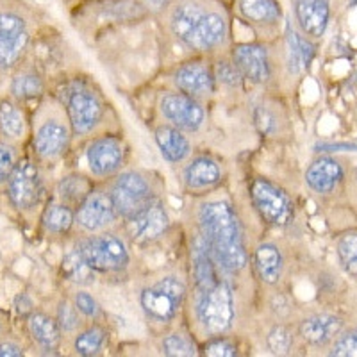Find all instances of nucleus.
I'll return each mask as SVG.
<instances>
[{"instance_id":"nucleus-1","label":"nucleus","mask_w":357,"mask_h":357,"mask_svg":"<svg viewBox=\"0 0 357 357\" xmlns=\"http://www.w3.org/2000/svg\"><path fill=\"white\" fill-rule=\"evenodd\" d=\"M167 20L172 34L197 52L220 49L229 38L227 9L220 0H172Z\"/></svg>"},{"instance_id":"nucleus-2","label":"nucleus","mask_w":357,"mask_h":357,"mask_svg":"<svg viewBox=\"0 0 357 357\" xmlns=\"http://www.w3.org/2000/svg\"><path fill=\"white\" fill-rule=\"evenodd\" d=\"M200 234L222 272L238 273L247 266V250L243 243L240 220L232 207L223 200L202 204L199 211Z\"/></svg>"},{"instance_id":"nucleus-3","label":"nucleus","mask_w":357,"mask_h":357,"mask_svg":"<svg viewBox=\"0 0 357 357\" xmlns=\"http://www.w3.org/2000/svg\"><path fill=\"white\" fill-rule=\"evenodd\" d=\"M195 311L206 333L216 336L231 329L236 317L234 295L231 286L220 279L215 284L199 289Z\"/></svg>"},{"instance_id":"nucleus-4","label":"nucleus","mask_w":357,"mask_h":357,"mask_svg":"<svg viewBox=\"0 0 357 357\" xmlns=\"http://www.w3.org/2000/svg\"><path fill=\"white\" fill-rule=\"evenodd\" d=\"M81 256L93 272L114 273L129 266L130 256L122 238L111 232H100L79 241Z\"/></svg>"},{"instance_id":"nucleus-5","label":"nucleus","mask_w":357,"mask_h":357,"mask_svg":"<svg viewBox=\"0 0 357 357\" xmlns=\"http://www.w3.org/2000/svg\"><path fill=\"white\" fill-rule=\"evenodd\" d=\"M186 296V286L177 277H162L158 282L145 288L139 295V304L145 314L155 321H168L177 317Z\"/></svg>"},{"instance_id":"nucleus-6","label":"nucleus","mask_w":357,"mask_h":357,"mask_svg":"<svg viewBox=\"0 0 357 357\" xmlns=\"http://www.w3.org/2000/svg\"><path fill=\"white\" fill-rule=\"evenodd\" d=\"M65 109L72 134L75 136H86L93 132L104 116V104L100 97L89 86L81 84V82L68 88Z\"/></svg>"},{"instance_id":"nucleus-7","label":"nucleus","mask_w":357,"mask_h":357,"mask_svg":"<svg viewBox=\"0 0 357 357\" xmlns=\"http://www.w3.org/2000/svg\"><path fill=\"white\" fill-rule=\"evenodd\" d=\"M111 199H113L114 209L118 218H132L145 206L155 200L154 190H152L149 178L139 172L127 170L122 172L114 178L111 186Z\"/></svg>"},{"instance_id":"nucleus-8","label":"nucleus","mask_w":357,"mask_h":357,"mask_svg":"<svg viewBox=\"0 0 357 357\" xmlns=\"http://www.w3.org/2000/svg\"><path fill=\"white\" fill-rule=\"evenodd\" d=\"M250 199L261 220L273 227H286L295 216L288 193L266 178H256L250 186Z\"/></svg>"},{"instance_id":"nucleus-9","label":"nucleus","mask_w":357,"mask_h":357,"mask_svg":"<svg viewBox=\"0 0 357 357\" xmlns=\"http://www.w3.org/2000/svg\"><path fill=\"white\" fill-rule=\"evenodd\" d=\"M8 195L13 206L20 211H33L34 207L40 206L43 184L33 161L22 159L15 165L8 181Z\"/></svg>"},{"instance_id":"nucleus-10","label":"nucleus","mask_w":357,"mask_h":357,"mask_svg":"<svg viewBox=\"0 0 357 357\" xmlns=\"http://www.w3.org/2000/svg\"><path fill=\"white\" fill-rule=\"evenodd\" d=\"M118 218L111 193L106 190H91L75 209V223L86 232H100L113 225Z\"/></svg>"},{"instance_id":"nucleus-11","label":"nucleus","mask_w":357,"mask_h":357,"mask_svg":"<svg viewBox=\"0 0 357 357\" xmlns=\"http://www.w3.org/2000/svg\"><path fill=\"white\" fill-rule=\"evenodd\" d=\"M127 158V146L116 136H100L86 149V161L95 177H109L120 172Z\"/></svg>"},{"instance_id":"nucleus-12","label":"nucleus","mask_w":357,"mask_h":357,"mask_svg":"<svg viewBox=\"0 0 357 357\" xmlns=\"http://www.w3.org/2000/svg\"><path fill=\"white\" fill-rule=\"evenodd\" d=\"M161 114L170 126L177 127L183 132H197L206 122V111L199 100L184 93H168L159 102Z\"/></svg>"},{"instance_id":"nucleus-13","label":"nucleus","mask_w":357,"mask_h":357,"mask_svg":"<svg viewBox=\"0 0 357 357\" xmlns=\"http://www.w3.org/2000/svg\"><path fill=\"white\" fill-rule=\"evenodd\" d=\"M29 43L27 24L20 15L0 11V66L15 65Z\"/></svg>"},{"instance_id":"nucleus-14","label":"nucleus","mask_w":357,"mask_h":357,"mask_svg":"<svg viewBox=\"0 0 357 357\" xmlns=\"http://www.w3.org/2000/svg\"><path fill=\"white\" fill-rule=\"evenodd\" d=\"M72 127L59 116L45 118L34 132V151L43 159H57L68 149Z\"/></svg>"},{"instance_id":"nucleus-15","label":"nucleus","mask_w":357,"mask_h":357,"mask_svg":"<svg viewBox=\"0 0 357 357\" xmlns=\"http://www.w3.org/2000/svg\"><path fill=\"white\" fill-rule=\"evenodd\" d=\"M232 63L238 66L243 79H248L254 84H264L272 77L268 50L259 43H243L234 47Z\"/></svg>"},{"instance_id":"nucleus-16","label":"nucleus","mask_w":357,"mask_h":357,"mask_svg":"<svg viewBox=\"0 0 357 357\" xmlns=\"http://www.w3.org/2000/svg\"><path fill=\"white\" fill-rule=\"evenodd\" d=\"M174 82L181 93L193 98L209 97L215 93L216 88L215 72L206 63L200 61H190L178 66L174 75Z\"/></svg>"},{"instance_id":"nucleus-17","label":"nucleus","mask_w":357,"mask_h":357,"mask_svg":"<svg viewBox=\"0 0 357 357\" xmlns=\"http://www.w3.org/2000/svg\"><path fill=\"white\" fill-rule=\"evenodd\" d=\"M129 222V232L134 240L138 241H155L168 231L170 218L167 209L162 207L159 200H152L139 213L127 220Z\"/></svg>"},{"instance_id":"nucleus-18","label":"nucleus","mask_w":357,"mask_h":357,"mask_svg":"<svg viewBox=\"0 0 357 357\" xmlns=\"http://www.w3.org/2000/svg\"><path fill=\"white\" fill-rule=\"evenodd\" d=\"M295 20L302 34L321 38L331 22V0H293Z\"/></svg>"},{"instance_id":"nucleus-19","label":"nucleus","mask_w":357,"mask_h":357,"mask_svg":"<svg viewBox=\"0 0 357 357\" xmlns=\"http://www.w3.org/2000/svg\"><path fill=\"white\" fill-rule=\"evenodd\" d=\"M184 184L190 191H206L218 186L222 181L220 165L209 155H197L184 168Z\"/></svg>"},{"instance_id":"nucleus-20","label":"nucleus","mask_w":357,"mask_h":357,"mask_svg":"<svg viewBox=\"0 0 357 357\" xmlns=\"http://www.w3.org/2000/svg\"><path fill=\"white\" fill-rule=\"evenodd\" d=\"M343 329L341 318L334 314H312L301 324V336L312 347H324L336 340Z\"/></svg>"},{"instance_id":"nucleus-21","label":"nucleus","mask_w":357,"mask_h":357,"mask_svg":"<svg viewBox=\"0 0 357 357\" xmlns=\"http://www.w3.org/2000/svg\"><path fill=\"white\" fill-rule=\"evenodd\" d=\"M343 178V168L333 158H320L312 162L305 172V183L312 191L320 195H327L336 190Z\"/></svg>"},{"instance_id":"nucleus-22","label":"nucleus","mask_w":357,"mask_h":357,"mask_svg":"<svg viewBox=\"0 0 357 357\" xmlns=\"http://www.w3.org/2000/svg\"><path fill=\"white\" fill-rule=\"evenodd\" d=\"M236 11L245 22L259 27H272L280 20L279 0H236Z\"/></svg>"},{"instance_id":"nucleus-23","label":"nucleus","mask_w":357,"mask_h":357,"mask_svg":"<svg viewBox=\"0 0 357 357\" xmlns=\"http://www.w3.org/2000/svg\"><path fill=\"white\" fill-rule=\"evenodd\" d=\"M155 145L159 152L168 162H183L191 154L190 139L183 134V130L174 126H161L154 134Z\"/></svg>"},{"instance_id":"nucleus-24","label":"nucleus","mask_w":357,"mask_h":357,"mask_svg":"<svg viewBox=\"0 0 357 357\" xmlns=\"http://www.w3.org/2000/svg\"><path fill=\"white\" fill-rule=\"evenodd\" d=\"M254 266L264 284H277L282 277L284 259L279 248L273 243H263L254 252Z\"/></svg>"},{"instance_id":"nucleus-25","label":"nucleus","mask_w":357,"mask_h":357,"mask_svg":"<svg viewBox=\"0 0 357 357\" xmlns=\"http://www.w3.org/2000/svg\"><path fill=\"white\" fill-rule=\"evenodd\" d=\"M29 333L45 350H56L61 343V327L56 318H50L45 312H33L29 317Z\"/></svg>"},{"instance_id":"nucleus-26","label":"nucleus","mask_w":357,"mask_h":357,"mask_svg":"<svg viewBox=\"0 0 357 357\" xmlns=\"http://www.w3.org/2000/svg\"><path fill=\"white\" fill-rule=\"evenodd\" d=\"M286 45H288V65L291 72L298 73L311 65L312 57H314V45L305 38V34H301L295 29H289Z\"/></svg>"},{"instance_id":"nucleus-27","label":"nucleus","mask_w":357,"mask_h":357,"mask_svg":"<svg viewBox=\"0 0 357 357\" xmlns=\"http://www.w3.org/2000/svg\"><path fill=\"white\" fill-rule=\"evenodd\" d=\"M75 223L73 207L65 202H52L43 211V227L52 234H65Z\"/></svg>"},{"instance_id":"nucleus-28","label":"nucleus","mask_w":357,"mask_h":357,"mask_svg":"<svg viewBox=\"0 0 357 357\" xmlns=\"http://www.w3.org/2000/svg\"><path fill=\"white\" fill-rule=\"evenodd\" d=\"M91 190H93V186H91L88 178L77 174L66 175L57 184V195H59L61 202L68 204L72 207H77Z\"/></svg>"},{"instance_id":"nucleus-29","label":"nucleus","mask_w":357,"mask_h":357,"mask_svg":"<svg viewBox=\"0 0 357 357\" xmlns=\"http://www.w3.org/2000/svg\"><path fill=\"white\" fill-rule=\"evenodd\" d=\"M107 341V333L104 327L100 325H91L88 329H84L82 333H79L73 341V349L79 356L82 357H91L97 356L102 352L104 345Z\"/></svg>"},{"instance_id":"nucleus-30","label":"nucleus","mask_w":357,"mask_h":357,"mask_svg":"<svg viewBox=\"0 0 357 357\" xmlns=\"http://www.w3.org/2000/svg\"><path fill=\"white\" fill-rule=\"evenodd\" d=\"M0 130L8 138H24L25 116L17 104L9 100L0 102Z\"/></svg>"},{"instance_id":"nucleus-31","label":"nucleus","mask_w":357,"mask_h":357,"mask_svg":"<svg viewBox=\"0 0 357 357\" xmlns=\"http://www.w3.org/2000/svg\"><path fill=\"white\" fill-rule=\"evenodd\" d=\"M337 259L341 268L349 273L350 277L357 279V232L350 231L340 236L336 245Z\"/></svg>"},{"instance_id":"nucleus-32","label":"nucleus","mask_w":357,"mask_h":357,"mask_svg":"<svg viewBox=\"0 0 357 357\" xmlns=\"http://www.w3.org/2000/svg\"><path fill=\"white\" fill-rule=\"evenodd\" d=\"M63 272L73 282H79V284H89L91 279H93V270L86 264L84 257L81 256L79 248H73L65 256L63 261Z\"/></svg>"},{"instance_id":"nucleus-33","label":"nucleus","mask_w":357,"mask_h":357,"mask_svg":"<svg viewBox=\"0 0 357 357\" xmlns=\"http://www.w3.org/2000/svg\"><path fill=\"white\" fill-rule=\"evenodd\" d=\"M11 93L18 100H31L43 93V81L36 73H22L11 82Z\"/></svg>"},{"instance_id":"nucleus-34","label":"nucleus","mask_w":357,"mask_h":357,"mask_svg":"<svg viewBox=\"0 0 357 357\" xmlns=\"http://www.w3.org/2000/svg\"><path fill=\"white\" fill-rule=\"evenodd\" d=\"M162 354L170 357H191L197 356L195 343L184 334H170L162 340Z\"/></svg>"},{"instance_id":"nucleus-35","label":"nucleus","mask_w":357,"mask_h":357,"mask_svg":"<svg viewBox=\"0 0 357 357\" xmlns=\"http://www.w3.org/2000/svg\"><path fill=\"white\" fill-rule=\"evenodd\" d=\"M81 312L77 311L75 304H70V302L61 301L59 305H57V314L56 320L61 327L63 333H75V331L81 327V317H79Z\"/></svg>"},{"instance_id":"nucleus-36","label":"nucleus","mask_w":357,"mask_h":357,"mask_svg":"<svg viewBox=\"0 0 357 357\" xmlns=\"http://www.w3.org/2000/svg\"><path fill=\"white\" fill-rule=\"evenodd\" d=\"M268 349L273 354H288L293 347V334L284 325H275L266 337Z\"/></svg>"},{"instance_id":"nucleus-37","label":"nucleus","mask_w":357,"mask_h":357,"mask_svg":"<svg viewBox=\"0 0 357 357\" xmlns=\"http://www.w3.org/2000/svg\"><path fill=\"white\" fill-rule=\"evenodd\" d=\"M215 77L216 81H220L222 84L231 86V88H236V86H240L241 81H243V75L238 70V66L231 61H220L216 65L215 70Z\"/></svg>"},{"instance_id":"nucleus-38","label":"nucleus","mask_w":357,"mask_h":357,"mask_svg":"<svg viewBox=\"0 0 357 357\" xmlns=\"http://www.w3.org/2000/svg\"><path fill=\"white\" fill-rule=\"evenodd\" d=\"M331 356L357 357V329L341 334V336L334 341Z\"/></svg>"},{"instance_id":"nucleus-39","label":"nucleus","mask_w":357,"mask_h":357,"mask_svg":"<svg viewBox=\"0 0 357 357\" xmlns=\"http://www.w3.org/2000/svg\"><path fill=\"white\" fill-rule=\"evenodd\" d=\"M206 356L211 357H234L238 356V349L231 341L222 336H213L206 343Z\"/></svg>"},{"instance_id":"nucleus-40","label":"nucleus","mask_w":357,"mask_h":357,"mask_svg":"<svg viewBox=\"0 0 357 357\" xmlns=\"http://www.w3.org/2000/svg\"><path fill=\"white\" fill-rule=\"evenodd\" d=\"M75 307L86 318H97L100 314V305L88 291L75 293Z\"/></svg>"},{"instance_id":"nucleus-41","label":"nucleus","mask_w":357,"mask_h":357,"mask_svg":"<svg viewBox=\"0 0 357 357\" xmlns=\"http://www.w3.org/2000/svg\"><path fill=\"white\" fill-rule=\"evenodd\" d=\"M15 165L17 161H15V152L11 146L0 143V184L8 183Z\"/></svg>"},{"instance_id":"nucleus-42","label":"nucleus","mask_w":357,"mask_h":357,"mask_svg":"<svg viewBox=\"0 0 357 357\" xmlns=\"http://www.w3.org/2000/svg\"><path fill=\"white\" fill-rule=\"evenodd\" d=\"M314 152L318 154H334V152H357L356 143L350 142H321L314 145Z\"/></svg>"},{"instance_id":"nucleus-43","label":"nucleus","mask_w":357,"mask_h":357,"mask_svg":"<svg viewBox=\"0 0 357 357\" xmlns=\"http://www.w3.org/2000/svg\"><path fill=\"white\" fill-rule=\"evenodd\" d=\"M256 123H257V127L261 129V132H264V134L272 132L273 118L268 114V111L261 109V107L256 111Z\"/></svg>"},{"instance_id":"nucleus-44","label":"nucleus","mask_w":357,"mask_h":357,"mask_svg":"<svg viewBox=\"0 0 357 357\" xmlns=\"http://www.w3.org/2000/svg\"><path fill=\"white\" fill-rule=\"evenodd\" d=\"M24 356V350L22 347H18L17 343L13 341H4L0 343V357H22Z\"/></svg>"},{"instance_id":"nucleus-45","label":"nucleus","mask_w":357,"mask_h":357,"mask_svg":"<svg viewBox=\"0 0 357 357\" xmlns=\"http://www.w3.org/2000/svg\"><path fill=\"white\" fill-rule=\"evenodd\" d=\"M350 6H357V0H350Z\"/></svg>"}]
</instances>
